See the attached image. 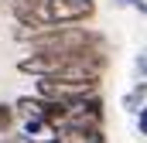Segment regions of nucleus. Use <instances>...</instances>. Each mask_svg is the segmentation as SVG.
<instances>
[{"instance_id":"nucleus-4","label":"nucleus","mask_w":147,"mask_h":143,"mask_svg":"<svg viewBox=\"0 0 147 143\" xmlns=\"http://www.w3.org/2000/svg\"><path fill=\"white\" fill-rule=\"evenodd\" d=\"M144 106H147V82L140 78V82L123 96V109H127V112H140Z\"/></svg>"},{"instance_id":"nucleus-10","label":"nucleus","mask_w":147,"mask_h":143,"mask_svg":"<svg viewBox=\"0 0 147 143\" xmlns=\"http://www.w3.org/2000/svg\"><path fill=\"white\" fill-rule=\"evenodd\" d=\"M0 143H34V140H31V136H3Z\"/></svg>"},{"instance_id":"nucleus-6","label":"nucleus","mask_w":147,"mask_h":143,"mask_svg":"<svg viewBox=\"0 0 147 143\" xmlns=\"http://www.w3.org/2000/svg\"><path fill=\"white\" fill-rule=\"evenodd\" d=\"M14 119H17V112H14V106H7V102H0V136L14 130Z\"/></svg>"},{"instance_id":"nucleus-9","label":"nucleus","mask_w":147,"mask_h":143,"mask_svg":"<svg viewBox=\"0 0 147 143\" xmlns=\"http://www.w3.org/2000/svg\"><path fill=\"white\" fill-rule=\"evenodd\" d=\"M137 130H140V136H147V106L137 112Z\"/></svg>"},{"instance_id":"nucleus-3","label":"nucleus","mask_w":147,"mask_h":143,"mask_svg":"<svg viewBox=\"0 0 147 143\" xmlns=\"http://www.w3.org/2000/svg\"><path fill=\"white\" fill-rule=\"evenodd\" d=\"M99 130H103V99H99V92L69 102L62 133H99Z\"/></svg>"},{"instance_id":"nucleus-2","label":"nucleus","mask_w":147,"mask_h":143,"mask_svg":"<svg viewBox=\"0 0 147 143\" xmlns=\"http://www.w3.org/2000/svg\"><path fill=\"white\" fill-rule=\"evenodd\" d=\"M34 92L55 102H75L82 96L99 92V78H69V75H41L34 82Z\"/></svg>"},{"instance_id":"nucleus-8","label":"nucleus","mask_w":147,"mask_h":143,"mask_svg":"<svg viewBox=\"0 0 147 143\" xmlns=\"http://www.w3.org/2000/svg\"><path fill=\"white\" fill-rule=\"evenodd\" d=\"M120 7H134V10H140V14H147V0H116Z\"/></svg>"},{"instance_id":"nucleus-5","label":"nucleus","mask_w":147,"mask_h":143,"mask_svg":"<svg viewBox=\"0 0 147 143\" xmlns=\"http://www.w3.org/2000/svg\"><path fill=\"white\" fill-rule=\"evenodd\" d=\"M34 3H41V0H0V14H7V17H24Z\"/></svg>"},{"instance_id":"nucleus-1","label":"nucleus","mask_w":147,"mask_h":143,"mask_svg":"<svg viewBox=\"0 0 147 143\" xmlns=\"http://www.w3.org/2000/svg\"><path fill=\"white\" fill-rule=\"evenodd\" d=\"M92 17H96V0H41L24 17H17V24H21L17 37L28 41V37L41 34L45 27H55V24H89Z\"/></svg>"},{"instance_id":"nucleus-7","label":"nucleus","mask_w":147,"mask_h":143,"mask_svg":"<svg viewBox=\"0 0 147 143\" xmlns=\"http://www.w3.org/2000/svg\"><path fill=\"white\" fill-rule=\"evenodd\" d=\"M137 75H140V78L147 82V48L140 51V55H137Z\"/></svg>"}]
</instances>
